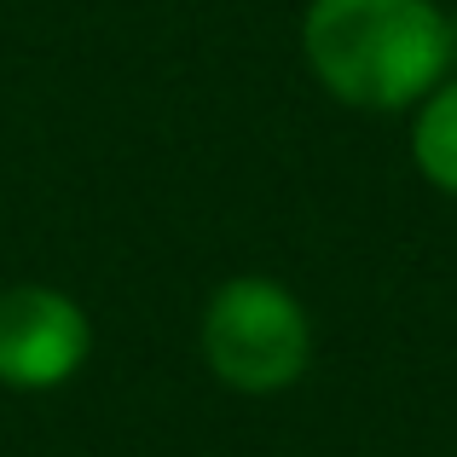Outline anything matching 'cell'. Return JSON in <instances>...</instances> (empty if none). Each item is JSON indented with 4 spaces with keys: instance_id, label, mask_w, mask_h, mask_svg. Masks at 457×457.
I'll list each match as a JSON object with an SVG mask.
<instances>
[{
    "instance_id": "6da1fadb",
    "label": "cell",
    "mask_w": 457,
    "mask_h": 457,
    "mask_svg": "<svg viewBox=\"0 0 457 457\" xmlns=\"http://www.w3.org/2000/svg\"><path fill=\"white\" fill-rule=\"evenodd\" d=\"M307 70L353 111H405L446 81V12L435 0H307Z\"/></svg>"
},
{
    "instance_id": "7a4b0ae2",
    "label": "cell",
    "mask_w": 457,
    "mask_h": 457,
    "mask_svg": "<svg viewBox=\"0 0 457 457\" xmlns=\"http://www.w3.org/2000/svg\"><path fill=\"white\" fill-rule=\"evenodd\" d=\"M197 347H203V365L214 370L220 388L267 400V394H284L307 377L312 319L295 302V290H284L278 278L237 272V278H226L203 302Z\"/></svg>"
},
{
    "instance_id": "3957f363",
    "label": "cell",
    "mask_w": 457,
    "mask_h": 457,
    "mask_svg": "<svg viewBox=\"0 0 457 457\" xmlns=\"http://www.w3.org/2000/svg\"><path fill=\"white\" fill-rule=\"evenodd\" d=\"M93 353V324L76 295L53 284L0 290V382L18 394L64 388Z\"/></svg>"
},
{
    "instance_id": "277c9868",
    "label": "cell",
    "mask_w": 457,
    "mask_h": 457,
    "mask_svg": "<svg viewBox=\"0 0 457 457\" xmlns=\"http://www.w3.org/2000/svg\"><path fill=\"white\" fill-rule=\"evenodd\" d=\"M411 162L435 191L457 197V76H446L411 116Z\"/></svg>"
},
{
    "instance_id": "5b68a950",
    "label": "cell",
    "mask_w": 457,
    "mask_h": 457,
    "mask_svg": "<svg viewBox=\"0 0 457 457\" xmlns=\"http://www.w3.org/2000/svg\"><path fill=\"white\" fill-rule=\"evenodd\" d=\"M446 58L457 64V12H446Z\"/></svg>"
}]
</instances>
